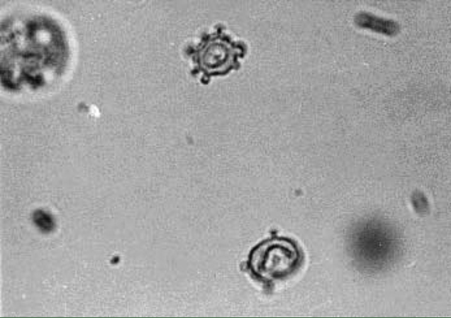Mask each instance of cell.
I'll return each mask as SVG.
<instances>
[{
    "label": "cell",
    "mask_w": 451,
    "mask_h": 318,
    "mask_svg": "<svg viewBox=\"0 0 451 318\" xmlns=\"http://www.w3.org/2000/svg\"><path fill=\"white\" fill-rule=\"evenodd\" d=\"M194 63L192 73H201V80L207 83L213 76L224 75L240 67V59L247 53V45L234 40L224 31L221 25L202 35L195 45L186 50Z\"/></svg>",
    "instance_id": "cell-2"
},
{
    "label": "cell",
    "mask_w": 451,
    "mask_h": 318,
    "mask_svg": "<svg viewBox=\"0 0 451 318\" xmlns=\"http://www.w3.org/2000/svg\"><path fill=\"white\" fill-rule=\"evenodd\" d=\"M18 16L12 28H5L4 53L1 64L5 68L16 69L18 75L35 77L43 75L44 80L60 68H65L69 57V44L65 31L54 19L35 15ZM39 77V76H38Z\"/></svg>",
    "instance_id": "cell-1"
},
{
    "label": "cell",
    "mask_w": 451,
    "mask_h": 318,
    "mask_svg": "<svg viewBox=\"0 0 451 318\" xmlns=\"http://www.w3.org/2000/svg\"><path fill=\"white\" fill-rule=\"evenodd\" d=\"M356 22L363 29L387 36H394L399 31V25L396 21L376 16L369 12L359 13L356 17Z\"/></svg>",
    "instance_id": "cell-4"
},
{
    "label": "cell",
    "mask_w": 451,
    "mask_h": 318,
    "mask_svg": "<svg viewBox=\"0 0 451 318\" xmlns=\"http://www.w3.org/2000/svg\"><path fill=\"white\" fill-rule=\"evenodd\" d=\"M302 261L301 251L294 241L277 236L256 245L249 254L247 266L254 278L269 283L291 275Z\"/></svg>",
    "instance_id": "cell-3"
}]
</instances>
